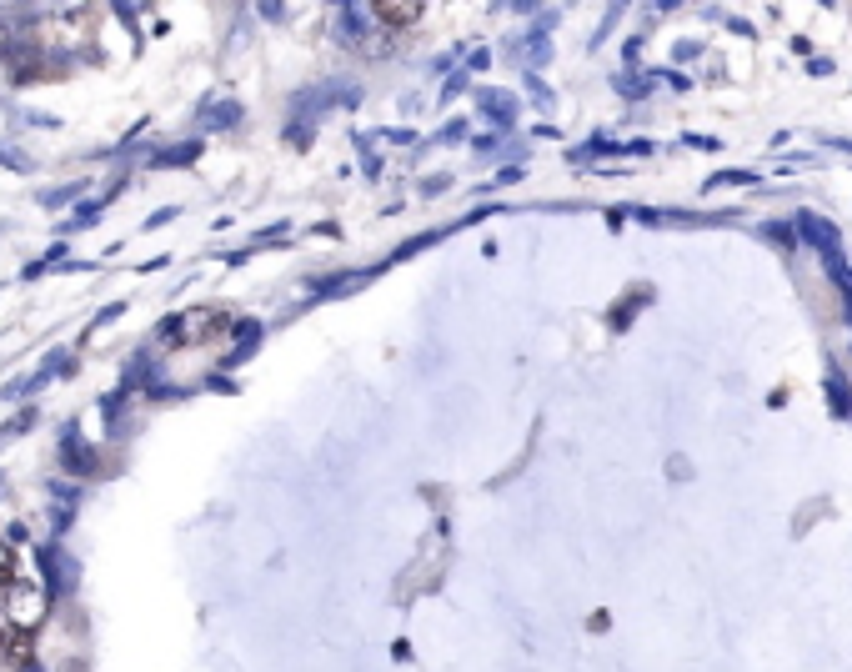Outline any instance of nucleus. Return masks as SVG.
Returning a JSON list of instances; mask_svg holds the SVG:
<instances>
[{"instance_id":"9d476101","label":"nucleus","mask_w":852,"mask_h":672,"mask_svg":"<svg viewBox=\"0 0 852 672\" xmlns=\"http://www.w3.org/2000/svg\"><path fill=\"white\" fill-rule=\"evenodd\" d=\"M0 166H11V171H31V161H26V156H16V151H6V146H0Z\"/></svg>"},{"instance_id":"423d86ee","label":"nucleus","mask_w":852,"mask_h":672,"mask_svg":"<svg viewBox=\"0 0 852 672\" xmlns=\"http://www.w3.org/2000/svg\"><path fill=\"white\" fill-rule=\"evenodd\" d=\"M376 21H386L391 31H406V26L421 21V6L416 0H406V6H376Z\"/></svg>"},{"instance_id":"6e6552de","label":"nucleus","mask_w":852,"mask_h":672,"mask_svg":"<svg viewBox=\"0 0 852 672\" xmlns=\"http://www.w3.org/2000/svg\"><path fill=\"white\" fill-rule=\"evenodd\" d=\"M81 191H86V181H71V186H66V191H46V196H41V201H46V206H66V201H76V196H81Z\"/></svg>"},{"instance_id":"39448f33","label":"nucleus","mask_w":852,"mask_h":672,"mask_svg":"<svg viewBox=\"0 0 852 672\" xmlns=\"http://www.w3.org/2000/svg\"><path fill=\"white\" fill-rule=\"evenodd\" d=\"M31 627H0V667H31Z\"/></svg>"},{"instance_id":"f03ea898","label":"nucleus","mask_w":852,"mask_h":672,"mask_svg":"<svg viewBox=\"0 0 852 672\" xmlns=\"http://www.w3.org/2000/svg\"><path fill=\"white\" fill-rule=\"evenodd\" d=\"M6 607H11L16 627H31V622H41V617H46V607H51V592H46V582H11V592H6Z\"/></svg>"},{"instance_id":"f8f14e48","label":"nucleus","mask_w":852,"mask_h":672,"mask_svg":"<svg viewBox=\"0 0 852 672\" xmlns=\"http://www.w3.org/2000/svg\"><path fill=\"white\" fill-rule=\"evenodd\" d=\"M26 672H41V667H36V662H31V667H26Z\"/></svg>"},{"instance_id":"7ed1b4c3","label":"nucleus","mask_w":852,"mask_h":672,"mask_svg":"<svg viewBox=\"0 0 852 672\" xmlns=\"http://www.w3.org/2000/svg\"><path fill=\"white\" fill-rule=\"evenodd\" d=\"M61 457H66V467H71V472H81V477H86V472H96V452L86 447V437H81V427H76V422H66V427H61Z\"/></svg>"},{"instance_id":"9b49d317","label":"nucleus","mask_w":852,"mask_h":672,"mask_svg":"<svg viewBox=\"0 0 852 672\" xmlns=\"http://www.w3.org/2000/svg\"><path fill=\"white\" fill-rule=\"evenodd\" d=\"M6 562H11V547H6V542H0V572H6Z\"/></svg>"},{"instance_id":"f257e3e1","label":"nucleus","mask_w":852,"mask_h":672,"mask_svg":"<svg viewBox=\"0 0 852 672\" xmlns=\"http://www.w3.org/2000/svg\"><path fill=\"white\" fill-rule=\"evenodd\" d=\"M36 562H41V572H46V592H51V597H61V592H76V582H81V567H76V557H66L56 542L36 547Z\"/></svg>"},{"instance_id":"1a4fd4ad","label":"nucleus","mask_w":852,"mask_h":672,"mask_svg":"<svg viewBox=\"0 0 852 672\" xmlns=\"http://www.w3.org/2000/svg\"><path fill=\"white\" fill-rule=\"evenodd\" d=\"M51 497H56V502H66V507H76V502H81V487H66V482H51Z\"/></svg>"},{"instance_id":"0eeeda50","label":"nucleus","mask_w":852,"mask_h":672,"mask_svg":"<svg viewBox=\"0 0 852 672\" xmlns=\"http://www.w3.org/2000/svg\"><path fill=\"white\" fill-rule=\"evenodd\" d=\"M31 427H36V407H26L21 417H11L6 432H0V442H11V437H21V432H31Z\"/></svg>"},{"instance_id":"20e7f679","label":"nucleus","mask_w":852,"mask_h":672,"mask_svg":"<svg viewBox=\"0 0 852 672\" xmlns=\"http://www.w3.org/2000/svg\"><path fill=\"white\" fill-rule=\"evenodd\" d=\"M61 372H71V362H66V352H51L46 362H41V372H31V377H21V382H11L6 387V397H31V392H41L51 377H61Z\"/></svg>"}]
</instances>
